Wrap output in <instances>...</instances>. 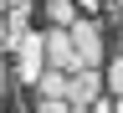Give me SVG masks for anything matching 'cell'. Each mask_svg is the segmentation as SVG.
<instances>
[{
    "instance_id": "6da1fadb",
    "label": "cell",
    "mask_w": 123,
    "mask_h": 113,
    "mask_svg": "<svg viewBox=\"0 0 123 113\" xmlns=\"http://www.w3.org/2000/svg\"><path fill=\"white\" fill-rule=\"evenodd\" d=\"M67 36H72V52H77V62H82V67H92V72H98L103 67V26L98 21H92V15H77V21L67 26Z\"/></svg>"
},
{
    "instance_id": "7a4b0ae2",
    "label": "cell",
    "mask_w": 123,
    "mask_h": 113,
    "mask_svg": "<svg viewBox=\"0 0 123 113\" xmlns=\"http://www.w3.org/2000/svg\"><path fill=\"white\" fill-rule=\"evenodd\" d=\"M41 72H46V36L41 31H26L15 41V77L21 82H36Z\"/></svg>"
},
{
    "instance_id": "3957f363",
    "label": "cell",
    "mask_w": 123,
    "mask_h": 113,
    "mask_svg": "<svg viewBox=\"0 0 123 113\" xmlns=\"http://www.w3.org/2000/svg\"><path fill=\"white\" fill-rule=\"evenodd\" d=\"M46 67L51 72H82V62H77V52H72V36H67V26H51L46 31Z\"/></svg>"
},
{
    "instance_id": "277c9868",
    "label": "cell",
    "mask_w": 123,
    "mask_h": 113,
    "mask_svg": "<svg viewBox=\"0 0 123 113\" xmlns=\"http://www.w3.org/2000/svg\"><path fill=\"white\" fill-rule=\"evenodd\" d=\"M98 98H103V72L82 67V72L67 77V103H72V108H92Z\"/></svg>"
},
{
    "instance_id": "5b68a950",
    "label": "cell",
    "mask_w": 123,
    "mask_h": 113,
    "mask_svg": "<svg viewBox=\"0 0 123 113\" xmlns=\"http://www.w3.org/2000/svg\"><path fill=\"white\" fill-rule=\"evenodd\" d=\"M26 15H31V0H10V15H5V46H10V52H15V41L31 31Z\"/></svg>"
},
{
    "instance_id": "8992f818",
    "label": "cell",
    "mask_w": 123,
    "mask_h": 113,
    "mask_svg": "<svg viewBox=\"0 0 123 113\" xmlns=\"http://www.w3.org/2000/svg\"><path fill=\"white\" fill-rule=\"evenodd\" d=\"M36 93H41V98H67V72H51V67H46L36 77Z\"/></svg>"
},
{
    "instance_id": "52a82bcc",
    "label": "cell",
    "mask_w": 123,
    "mask_h": 113,
    "mask_svg": "<svg viewBox=\"0 0 123 113\" xmlns=\"http://www.w3.org/2000/svg\"><path fill=\"white\" fill-rule=\"evenodd\" d=\"M46 21H51V26H72L77 21V5H72V0H46Z\"/></svg>"
},
{
    "instance_id": "ba28073f",
    "label": "cell",
    "mask_w": 123,
    "mask_h": 113,
    "mask_svg": "<svg viewBox=\"0 0 123 113\" xmlns=\"http://www.w3.org/2000/svg\"><path fill=\"white\" fill-rule=\"evenodd\" d=\"M98 72H103V87L113 93V98H123V57H118V62H103Z\"/></svg>"
},
{
    "instance_id": "9c48e42d",
    "label": "cell",
    "mask_w": 123,
    "mask_h": 113,
    "mask_svg": "<svg viewBox=\"0 0 123 113\" xmlns=\"http://www.w3.org/2000/svg\"><path fill=\"white\" fill-rule=\"evenodd\" d=\"M36 113H72V103H67V98H41Z\"/></svg>"
},
{
    "instance_id": "30bf717a",
    "label": "cell",
    "mask_w": 123,
    "mask_h": 113,
    "mask_svg": "<svg viewBox=\"0 0 123 113\" xmlns=\"http://www.w3.org/2000/svg\"><path fill=\"white\" fill-rule=\"evenodd\" d=\"M72 5H77V10H82V15H92V10H98V5H103V0H72Z\"/></svg>"
},
{
    "instance_id": "8fae6325",
    "label": "cell",
    "mask_w": 123,
    "mask_h": 113,
    "mask_svg": "<svg viewBox=\"0 0 123 113\" xmlns=\"http://www.w3.org/2000/svg\"><path fill=\"white\" fill-rule=\"evenodd\" d=\"M87 113H113V103H103V98H98V103H92Z\"/></svg>"
},
{
    "instance_id": "7c38bea8",
    "label": "cell",
    "mask_w": 123,
    "mask_h": 113,
    "mask_svg": "<svg viewBox=\"0 0 123 113\" xmlns=\"http://www.w3.org/2000/svg\"><path fill=\"white\" fill-rule=\"evenodd\" d=\"M0 52H5V10H0Z\"/></svg>"
},
{
    "instance_id": "4fadbf2b",
    "label": "cell",
    "mask_w": 123,
    "mask_h": 113,
    "mask_svg": "<svg viewBox=\"0 0 123 113\" xmlns=\"http://www.w3.org/2000/svg\"><path fill=\"white\" fill-rule=\"evenodd\" d=\"M5 77H10V72H5V52H0V87H5Z\"/></svg>"
},
{
    "instance_id": "5bb4252c",
    "label": "cell",
    "mask_w": 123,
    "mask_h": 113,
    "mask_svg": "<svg viewBox=\"0 0 123 113\" xmlns=\"http://www.w3.org/2000/svg\"><path fill=\"white\" fill-rule=\"evenodd\" d=\"M113 113H123V98H113Z\"/></svg>"
},
{
    "instance_id": "9a60e30c",
    "label": "cell",
    "mask_w": 123,
    "mask_h": 113,
    "mask_svg": "<svg viewBox=\"0 0 123 113\" xmlns=\"http://www.w3.org/2000/svg\"><path fill=\"white\" fill-rule=\"evenodd\" d=\"M113 5H118V21H123V0H113Z\"/></svg>"
},
{
    "instance_id": "2e32d148",
    "label": "cell",
    "mask_w": 123,
    "mask_h": 113,
    "mask_svg": "<svg viewBox=\"0 0 123 113\" xmlns=\"http://www.w3.org/2000/svg\"><path fill=\"white\" fill-rule=\"evenodd\" d=\"M5 5H10V0H0V10H5Z\"/></svg>"
},
{
    "instance_id": "e0dca14e",
    "label": "cell",
    "mask_w": 123,
    "mask_h": 113,
    "mask_svg": "<svg viewBox=\"0 0 123 113\" xmlns=\"http://www.w3.org/2000/svg\"><path fill=\"white\" fill-rule=\"evenodd\" d=\"M72 113H87V108H72Z\"/></svg>"
}]
</instances>
